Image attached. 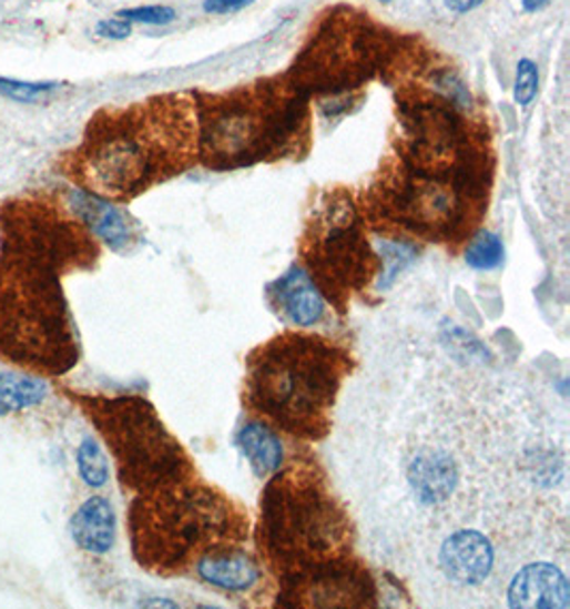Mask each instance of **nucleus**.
I'll return each mask as SVG.
<instances>
[{
    "instance_id": "obj_5",
    "label": "nucleus",
    "mask_w": 570,
    "mask_h": 609,
    "mask_svg": "<svg viewBox=\"0 0 570 609\" xmlns=\"http://www.w3.org/2000/svg\"><path fill=\"white\" fill-rule=\"evenodd\" d=\"M129 532L143 569L173 576L212 551L240 546L248 520L225 494L191 477L138 494L129 511Z\"/></svg>"
},
{
    "instance_id": "obj_26",
    "label": "nucleus",
    "mask_w": 570,
    "mask_h": 609,
    "mask_svg": "<svg viewBox=\"0 0 570 609\" xmlns=\"http://www.w3.org/2000/svg\"><path fill=\"white\" fill-rule=\"evenodd\" d=\"M133 32L131 22L122 20V18H110L96 24V34L105 37V39H126Z\"/></svg>"
},
{
    "instance_id": "obj_30",
    "label": "nucleus",
    "mask_w": 570,
    "mask_h": 609,
    "mask_svg": "<svg viewBox=\"0 0 570 609\" xmlns=\"http://www.w3.org/2000/svg\"><path fill=\"white\" fill-rule=\"evenodd\" d=\"M378 2H389V0H378Z\"/></svg>"
},
{
    "instance_id": "obj_21",
    "label": "nucleus",
    "mask_w": 570,
    "mask_h": 609,
    "mask_svg": "<svg viewBox=\"0 0 570 609\" xmlns=\"http://www.w3.org/2000/svg\"><path fill=\"white\" fill-rule=\"evenodd\" d=\"M505 260V246L496 233L481 232L470 240L466 263L475 270H493Z\"/></svg>"
},
{
    "instance_id": "obj_15",
    "label": "nucleus",
    "mask_w": 570,
    "mask_h": 609,
    "mask_svg": "<svg viewBox=\"0 0 570 609\" xmlns=\"http://www.w3.org/2000/svg\"><path fill=\"white\" fill-rule=\"evenodd\" d=\"M73 541L90 554H105L114 548L115 514L112 503L103 496H92L71 518Z\"/></svg>"
},
{
    "instance_id": "obj_29",
    "label": "nucleus",
    "mask_w": 570,
    "mask_h": 609,
    "mask_svg": "<svg viewBox=\"0 0 570 609\" xmlns=\"http://www.w3.org/2000/svg\"><path fill=\"white\" fill-rule=\"evenodd\" d=\"M549 4V0H521V7L528 11V13H537Z\"/></svg>"
},
{
    "instance_id": "obj_8",
    "label": "nucleus",
    "mask_w": 570,
    "mask_h": 609,
    "mask_svg": "<svg viewBox=\"0 0 570 609\" xmlns=\"http://www.w3.org/2000/svg\"><path fill=\"white\" fill-rule=\"evenodd\" d=\"M75 400L108 443L124 488L140 494L193 477L189 456L147 400L84 394Z\"/></svg>"
},
{
    "instance_id": "obj_27",
    "label": "nucleus",
    "mask_w": 570,
    "mask_h": 609,
    "mask_svg": "<svg viewBox=\"0 0 570 609\" xmlns=\"http://www.w3.org/2000/svg\"><path fill=\"white\" fill-rule=\"evenodd\" d=\"M255 0H205L203 2V11L212 13V16H223V13H233L240 11L248 4H253Z\"/></svg>"
},
{
    "instance_id": "obj_16",
    "label": "nucleus",
    "mask_w": 570,
    "mask_h": 609,
    "mask_svg": "<svg viewBox=\"0 0 570 609\" xmlns=\"http://www.w3.org/2000/svg\"><path fill=\"white\" fill-rule=\"evenodd\" d=\"M195 569H197L201 580H205L212 586H218V588H225V590H233V592L248 590L258 580L255 560L246 551L240 550V546L212 551V554L203 556L195 565Z\"/></svg>"
},
{
    "instance_id": "obj_24",
    "label": "nucleus",
    "mask_w": 570,
    "mask_h": 609,
    "mask_svg": "<svg viewBox=\"0 0 570 609\" xmlns=\"http://www.w3.org/2000/svg\"><path fill=\"white\" fill-rule=\"evenodd\" d=\"M115 18H122L126 22L150 24V27H165L175 20V9L167 4H150V7H135V9H122L115 13Z\"/></svg>"
},
{
    "instance_id": "obj_28",
    "label": "nucleus",
    "mask_w": 570,
    "mask_h": 609,
    "mask_svg": "<svg viewBox=\"0 0 570 609\" xmlns=\"http://www.w3.org/2000/svg\"><path fill=\"white\" fill-rule=\"evenodd\" d=\"M442 2L454 13H468V11L477 9V7H481L485 0H442Z\"/></svg>"
},
{
    "instance_id": "obj_7",
    "label": "nucleus",
    "mask_w": 570,
    "mask_h": 609,
    "mask_svg": "<svg viewBox=\"0 0 570 609\" xmlns=\"http://www.w3.org/2000/svg\"><path fill=\"white\" fill-rule=\"evenodd\" d=\"M295 94L258 87L203 103L197 116L200 156L214 170L246 168L293 150L304 131Z\"/></svg>"
},
{
    "instance_id": "obj_4",
    "label": "nucleus",
    "mask_w": 570,
    "mask_h": 609,
    "mask_svg": "<svg viewBox=\"0 0 570 609\" xmlns=\"http://www.w3.org/2000/svg\"><path fill=\"white\" fill-rule=\"evenodd\" d=\"M353 359L346 348L311 334L285 332L248 355L244 398L261 417L288 435L318 440Z\"/></svg>"
},
{
    "instance_id": "obj_2",
    "label": "nucleus",
    "mask_w": 570,
    "mask_h": 609,
    "mask_svg": "<svg viewBox=\"0 0 570 609\" xmlns=\"http://www.w3.org/2000/svg\"><path fill=\"white\" fill-rule=\"evenodd\" d=\"M485 154L456 118L415 124L398 168L374 191L376 219L429 242H464L475 232L487 195Z\"/></svg>"
},
{
    "instance_id": "obj_18",
    "label": "nucleus",
    "mask_w": 570,
    "mask_h": 609,
    "mask_svg": "<svg viewBox=\"0 0 570 609\" xmlns=\"http://www.w3.org/2000/svg\"><path fill=\"white\" fill-rule=\"evenodd\" d=\"M237 447L248 460L255 475L265 479L274 475L283 466V445L281 438L272 433V428L263 424H248L237 435Z\"/></svg>"
},
{
    "instance_id": "obj_6",
    "label": "nucleus",
    "mask_w": 570,
    "mask_h": 609,
    "mask_svg": "<svg viewBox=\"0 0 570 609\" xmlns=\"http://www.w3.org/2000/svg\"><path fill=\"white\" fill-rule=\"evenodd\" d=\"M258 546L283 581L350 560L353 526L316 466H291L269 481L261 498Z\"/></svg>"
},
{
    "instance_id": "obj_20",
    "label": "nucleus",
    "mask_w": 570,
    "mask_h": 609,
    "mask_svg": "<svg viewBox=\"0 0 570 609\" xmlns=\"http://www.w3.org/2000/svg\"><path fill=\"white\" fill-rule=\"evenodd\" d=\"M78 468H80V475H82L84 484H88L90 488H101V486L108 484L110 466H108L103 449L99 447L96 440L86 438L80 445V449H78Z\"/></svg>"
},
{
    "instance_id": "obj_10",
    "label": "nucleus",
    "mask_w": 570,
    "mask_h": 609,
    "mask_svg": "<svg viewBox=\"0 0 570 609\" xmlns=\"http://www.w3.org/2000/svg\"><path fill=\"white\" fill-rule=\"evenodd\" d=\"M283 599L299 608H364L374 599L368 571L346 560L299 580L285 581Z\"/></svg>"
},
{
    "instance_id": "obj_19",
    "label": "nucleus",
    "mask_w": 570,
    "mask_h": 609,
    "mask_svg": "<svg viewBox=\"0 0 570 609\" xmlns=\"http://www.w3.org/2000/svg\"><path fill=\"white\" fill-rule=\"evenodd\" d=\"M48 392V383L41 377L0 375V417L41 405Z\"/></svg>"
},
{
    "instance_id": "obj_11",
    "label": "nucleus",
    "mask_w": 570,
    "mask_h": 609,
    "mask_svg": "<svg viewBox=\"0 0 570 609\" xmlns=\"http://www.w3.org/2000/svg\"><path fill=\"white\" fill-rule=\"evenodd\" d=\"M570 590L567 576L549 565L523 567L509 588V606L519 609H564L569 608Z\"/></svg>"
},
{
    "instance_id": "obj_9",
    "label": "nucleus",
    "mask_w": 570,
    "mask_h": 609,
    "mask_svg": "<svg viewBox=\"0 0 570 609\" xmlns=\"http://www.w3.org/2000/svg\"><path fill=\"white\" fill-rule=\"evenodd\" d=\"M308 276L338 311L378 276L380 262L371 251L353 202L338 193L318 205L302 237Z\"/></svg>"
},
{
    "instance_id": "obj_14",
    "label": "nucleus",
    "mask_w": 570,
    "mask_h": 609,
    "mask_svg": "<svg viewBox=\"0 0 570 609\" xmlns=\"http://www.w3.org/2000/svg\"><path fill=\"white\" fill-rule=\"evenodd\" d=\"M69 210L86 225L92 235L110 244L114 251L124 248L133 237L124 214L114 203L92 195L84 189H73L69 193Z\"/></svg>"
},
{
    "instance_id": "obj_22",
    "label": "nucleus",
    "mask_w": 570,
    "mask_h": 609,
    "mask_svg": "<svg viewBox=\"0 0 570 609\" xmlns=\"http://www.w3.org/2000/svg\"><path fill=\"white\" fill-rule=\"evenodd\" d=\"M415 248L408 246L406 242H380V263H383V274H380V290H387L399 272L413 262Z\"/></svg>"
},
{
    "instance_id": "obj_23",
    "label": "nucleus",
    "mask_w": 570,
    "mask_h": 609,
    "mask_svg": "<svg viewBox=\"0 0 570 609\" xmlns=\"http://www.w3.org/2000/svg\"><path fill=\"white\" fill-rule=\"evenodd\" d=\"M539 92V67L532 60H519L517 75H515V103L526 108L535 101Z\"/></svg>"
},
{
    "instance_id": "obj_13",
    "label": "nucleus",
    "mask_w": 570,
    "mask_h": 609,
    "mask_svg": "<svg viewBox=\"0 0 570 609\" xmlns=\"http://www.w3.org/2000/svg\"><path fill=\"white\" fill-rule=\"evenodd\" d=\"M493 565V548L477 530H459L440 550V567L456 583L472 586L484 581Z\"/></svg>"
},
{
    "instance_id": "obj_17",
    "label": "nucleus",
    "mask_w": 570,
    "mask_h": 609,
    "mask_svg": "<svg viewBox=\"0 0 570 609\" xmlns=\"http://www.w3.org/2000/svg\"><path fill=\"white\" fill-rule=\"evenodd\" d=\"M410 484L426 503H438L451 496L457 473L454 463L442 454H424L410 466Z\"/></svg>"
},
{
    "instance_id": "obj_12",
    "label": "nucleus",
    "mask_w": 570,
    "mask_h": 609,
    "mask_svg": "<svg viewBox=\"0 0 570 609\" xmlns=\"http://www.w3.org/2000/svg\"><path fill=\"white\" fill-rule=\"evenodd\" d=\"M267 293L278 315L297 327H311L325 313L323 293L302 267H291L276 283L269 285Z\"/></svg>"
},
{
    "instance_id": "obj_25",
    "label": "nucleus",
    "mask_w": 570,
    "mask_h": 609,
    "mask_svg": "<svg viewBox=\"0 0 570 609\" xmlns=\"http://www.w3.org/2000/svg\"><path fill=\"white\" fill-rule=\"evenodd\" d=\"M54 88L57 84H50V82L32 84V82H18V80L0 78V94L11 101H18V103H37V101H41V97H45Z\"/></svg>"
},
{
    "instance_id": "obj_1",
    "label": "nucleus",
    "mask_w": 570,
    "mask_h": 609,
    "mask_svg": "<svg viewBox=\"0 0 570 609\" xmlns=\"http://www.w3.org/2000/svg\"><path fill=\"white\" fill-rule=\"evenodd\" d=\"M99 244L60 203L16 197L0 205V357L43 377L80 359L62 278L90 270Z\"/></svg>"
},
{
    "instance_id": "obj_3",
    "label": "nucleus",
    "mask_w": 570,
    "mask_h": 609,
    "mask_svg": "<svg viewBox=\"0 0 570 609\" xmlns=\"http://www.w3.org/2000/svg\"><path fill=\"white\" fill-rule=\"evenodd\" d=\"M197 114L180 97H159L92 118L69 175L92 195L129 202L182 174L200 154Z\"/></svg>"
}]
</instances>
